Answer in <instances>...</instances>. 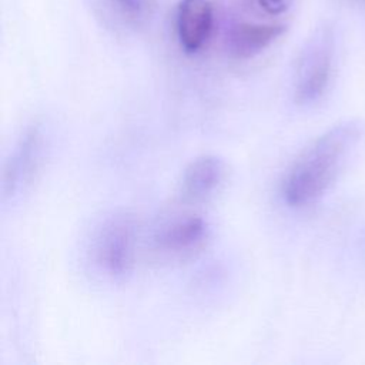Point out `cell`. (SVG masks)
<instances>
[{
  "mask_svg": "<svg viewBox=\"0 0 365 365\" xmlns=\"http://www.w3.org/2000/svg\"><path fill=\"white\" fill-rule=\"evenodd\" d=\"M362 135L355 121L339 123L321 134L288 170L281 195L292 208L317 202L344 170Z\"/></svg>",
  "mask_w": 365,
  "mask_h": 365,
  "instance_id": "6da1fadb",
  "label": "cell"
},
{
  "mask_svg": "<svg viewBox=\"0 0 365 365\" xmlns=\"http://www.w3.org/2000/svg\"><path fill=\"white\" fill-rule=\"evenodd\" d=\"M135 255V225L125 215L107 218L91 240V261L107 278H124L133 267Z\"/></svg>",
  "mask_w": 365,
  "mask_h": 365,
  "instance_id": "7a4b0ae2",
  "label": "cell"
},
{
  "mask_svg": "<svg viewBox=\"0 0 365 365\" xmlns=\"http://www.w3.org/2000/svg\"><path fill=\"white\" fill-rule=\"evenodd\" d=\"M332 73V41L328 33L317 34L304 48L295 70L294 100L301 106L318 101Z\"/></svg>",
  "mask_w": 365,
  "mask_h": 365,
  "instance_id": "3957f363",
  "label": "cell"
},
{
  "mask_svg": "<svg viewBox=\"0 0 365 365\" xmlns=\"http://www.w3.org/2000/svg\"><path fill=\"white\" fill-rule=\"evenodd\" d=\"M44 135L38 124L30 125L19 138L3 171V200H14L31 184L41 164Z\"/></svg>",
  "mask_w": 365,
  "mask_h": 365,
  "instance_id": "277c9868",
  "label": "cell"
},
{
  "mask_svg": "<svg viewBox=\"0 0 365 365\" xmlns=\"http://www.w3.org/2000/svg\"><path fill=\"white\" fill-rule=\"evenodd\" d=\"M214 10L208 0H181L177 7L175 29L181 47L197 53L211 37Z\"/></svg>",
  "mask_w": 365,
  "mask_h": 365,
  "instance_id": "5b68a950",
  "label": "cell"
},
{
  "mask_svg": "<svg viewBox=\"0 0 365 365\" xmlns=\"http://www.w3.org/2000/svg\"><path fill=\"white\" fill-rule=\"evenodd\" d=\"M284 31L285 24L279 21L240 20L228 30V50L237 58H251L269 47Z\"/></svg>",
  "mask_w": 365,
  "mask_h": 365,
  "instance_id": "8992f818",
  "label": "cell"
},
{
  "mask_svg": "<svg viewBox=\"0 0 365 365\" xmlns=\"http://www.w3.org/2000/svg\"><path fill=\"white\" fill-rule=\"evenodd\" d=\"M227 167L222 158L204 154L192 160L182 173L181 192L185 200L202 201L211 197L225 178Z\"/></svg>",
  "mask_w": 365,
  "mask_h": 365,
  "instance_id": "52a82bcc",
  "label": "cell"
},
{
  "mask_svg": "<svg viewBox=\"0 0 365 365\" xmlns=\"http://www.w3.org/2000/svg\"><path fill=\"white\" fill-rule=\"evenodd\" d=\"M208 232L207 221L200 215H182L161 225L154 237L157 247L170 254L197 250Z\"/></svg>",
  "mask_w": 365,
  "mask_h": 365,
  "instance_id": "ba28073f",
  "label": "cell"
},
{
  "mask_svg": "<svg viewBox=\"0 0 365 365\" xmlns=\"http://www.w3.org/2000/svg\"><path fill=\"white\" fill-rule=\"evenodd\" d=\"M94 6L106 23L135 30L144 27L154 16L157 0H94Z\"/></svg>",
  "mask_w": 365,
  "mask_h": 365,
  "instance_id": "9c48e42d",
  "label": "cell"
},
{
  "mask_svg": "<svg viewBox=\"0 0 365 365\" xmlns=\"http://www.w3.org/2000/svg\"><path fill=\"white\" fill-rule=\"evenodd\" d=\"M294 0H240L241 6L258 16V17H265V19H278L284 16Z\"/></svg>",
  "mask_w": 365,
  "mask_h": 365,
  "instance_id": "30bf717a",
  "label": "cell"
}]
</instances>
